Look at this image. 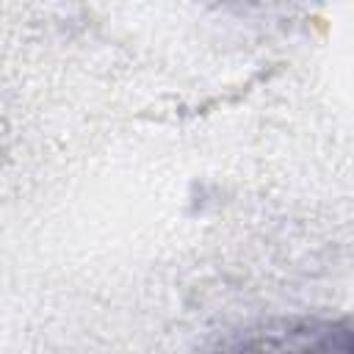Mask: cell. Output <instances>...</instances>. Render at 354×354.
<instances>
[{"label":"cell","instance_id":"cell-1","mask_svg":"<svg viewBox=\"0 0 354 354\" xmlns=\"http://www.w3.org/2000/svg\"><path fill=\"white\" fill-rule=\"evenodd\" d=\"M224 354H351L348 321H277L235 337Z\"/></svg>","mask_w":354,"mask_h":354}]
</instances>
